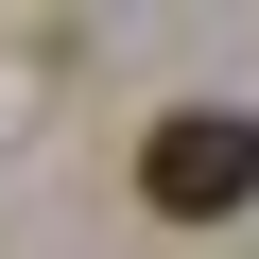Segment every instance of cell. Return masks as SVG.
<instances>
[{"mask_svg":"<svg viewBox=\"0 0 259 259\" xmlns=\"http://www.w3.org/2000/svg\"><path fill=\"white\" fill-rule=\"evenodd\" d=\"M139 207H156V225H225V207H259V121H242V104H173L156 139H139Z\"/></svg>","mask_w":259,"mask_h":259,"instance_id":"6da1fadb","label":"cell"}]
</instances>
